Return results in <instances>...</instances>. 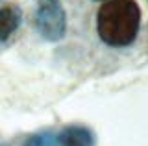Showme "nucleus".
I'll return each mask as SVG.
<instances>
[{"label": "nucleus", "mask_w": 148, "mask_h": 146, "mask_svg": "<svg viewBox=\"0 0 148 146\" xmlns=\"http://www.w3.org/2000/svg\"><path fill=\"white\" fill-rule=\"evenodd\" d=\"M22 13L17 6H6L0 10V43L8 41L21 26Z\"/></svg>", "instance_id": "nucleus-4"}, {"label": "nucleus", "mask_w": 148, "mask_h": 146, "mask_svg": "<svg viewBox=\"0 0 148 146\" xmlns=\"http://www.w3.org/2000/svg\"><path fill=\"white\" fill-rule=\"evenodd\" d=\"M56 137H58L59 146H95L96 143L95 133L83 126H69L61 130Z\"/></svg>", "instance_id": "nucleus-3"}, {"label": "nucleus", "mask_w": 148, "mask_h": 146, "mask_svg": "<svg viewBox=\"0 0 148 146\" xmlns=\"http://www.w3.org/2000/svg\"><path fill=\"white\" fill-rule=\"evenodd\" d=\"M102 2H104V0H102Z\"/></svg>", "instance_id": "nucleus-6"}, {"label": "nucleus", "mask_w": 148, "mask_h": 146, "mask_svg": "<svg viewBox=\"0 0 148 146\" xmlns=\"http://www.w3.org/2000/svg\"><path fill=\"white\" fill-rule=\"evenodd\" d=\"M141 28V8L135 0H108L96 15L98 37L108 46H128Z\"/></svg>", "instance_id": "nucleus-1"}, {"label": "nucleus", "mask_w": 148, "mask_h": 146, "mask_svg": "<svg viewBox=\"0 0 148 146\" xmlns=\"http://www.w3.org/2000/svg\"><path fill=\"white\" fill-rule=\"evenodd\" d=\"M35 28L41 37L56 43L65 37L67 31V15L63 6L58 0H45L41 2L39 10L35 13Z\"/></svg>", "instance_id": "nucleus-2"}, {"label": "nucleus", "mask_w": 148, "mask_h": 146, "mask_svg": "<svg viewBox=\"0 0 148 146\" xmlns=\"http://www.w3.org/2000/svg\"><path fill=\"white\" fill-rule=\"evenodd\" d=\"M24 146H59L58 144V137L50 131H41L32 137H28Z\"/></svg>", "instance_id": "nucleus-5"}]
</instances>
